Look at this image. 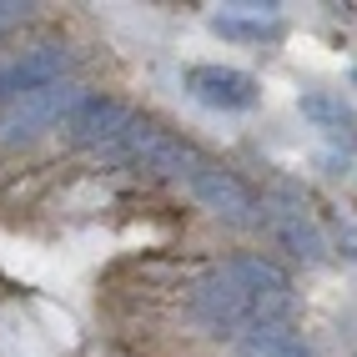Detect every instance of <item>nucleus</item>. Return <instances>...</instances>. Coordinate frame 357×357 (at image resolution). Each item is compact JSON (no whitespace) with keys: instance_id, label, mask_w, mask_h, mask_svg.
Listing matches in <instances>:
<instances>
[{"instance_id":"nucleus-9","label":"nucleus","mask_w":357,"mask_h":357,"mask_svg":"<svg viewBox=\"0 0 357 357\" xmlns=\"http://www.w3.org/2000/svg\"><path fill=\"white\" fill-rule=\"evenodd\" d=\"M222 267L242 282V287L261 302V312H267L272 322H292V277L277 267L272 257H261V252H236V257H227Z\"/></svg>"},{"instance_id":"nucleus-10","label":"nucleus","mask_w":357,"mask_h":357,"mask_svg":"<svg viewBox=\"0 0 357 357\" xmlns=\"http://www.w3.org/2000/svg\"><path fill=\"white\" fill-rule=\"evenodd\" d=\"M236 357H317V347L307 342V332L297 322H257L231 342Z\"/></svg>"},{"instance_id":"nucleus-2","label":"nucleus","mask_w":357,"mask_h":357,"mask_svg":"<svg viewBox=\"0 0 357 357\" xmlns=\"http://www.w3.org/2000/svg\"><path fill=\"white\" fill-rule=\"evenodd\" d=\"M186 312H192V322H197L202 332H211V337H222V342H236V337H242L247 327H257V322H272L267 312H261V302H257L227 267L206 272V277L197 282Z\"/></svg>"},{"instance_id":"nucleus-13","label":"nucleus","mask_w":357,"mask_h":357,"mask_svg":"<svg viewBox=\"0 0 357 357\" xmlns=\"http://www.w3.org/2000/svg\"><path fill=\"white\" fill-rule=\"evenodd\" d=\"M36 6H20V0H0V36L15 31V26H26Z\"/></svg>"},{"instance_id":"nucleus-14","label":"nucleus","mask_w":357,"mask_h":357,"mask_svg":"<svg viewBox=\"0 0 357 357\" xmlns=\"http://www.w3.org/2000/svg\"><path fill=\"white\" fill-rule=\"evenodd\" d=\"M347 76H352V86H357V61H352V70H347Z\"/></svg>"},{"instance_id":"nucleus-11","label":"nucleus","mask_w":357,"mask_h":357,"mask_svg":"<svg viewBox=\"0 0 357 357\" xmlns=\"http://www.w3.org/2000/svg\"><path fill=\"white\" fill-rule=\"evenodd\" d=\"M297 111H302V121H312L317 131H332V136H352L357 131V111L337 96V91H302L297 96Z\"/></svg>"},{"instance_id":"nucleus-7","label":"nucleus","mask_w":357,"mask_h":357,"mask_svg":"<svg viewBox=\"0 0 357 357\" xmlns=\"http://www.w3.org/2000/svg\"><path fill=\"white\" fill-rule=\"evenodd\" d=\"M136 116H141L136 106L116 101V96H101V91H91V96L70 111V121H66L61 131H66L70 146H81V151H91V156H106V161H111Z\"/></svg>"},{"instance_id":"nucleus-3","label":"nucleus","mask_w":357,"mask_h":357,"mask_svg":"<svg viewBox=\"0 0 357 357\" xmlns=\"http://www.w3.org/2000/svg\"><path fill=\"white\" fill-rule=\"evenodd\" d=\"M91 96L86 81H61V86H45V91H31V96H15L0 106V146H31L45 131H61L70 121V111Z\"/></svg>"},{"instance_id":"nucleus-4","label":"nucleus","mask_w":357,"mask_h":357,"mask_svg":"<svg viewBox=\"0 0 357 357\" xmlns=\"http://www.w3.org/2000/svg\"><path fill=\"white\" fill-rule=\"evenodd\" d=\"M181 186H186V197H192L197 206H206L211 217H222L231 227H257V217H261V197L231 172V166L211 161V156H202L192 172H186Z\"/></svg>"},{"instance_id":"nucleus-12","label":"nucleus","mask_w":357,"mask_h":357,"mask_svg":"<svg viewBox=\"0 0 357 357\" xmlns=\"http://www.w3.org/2000/svg\"><path fill=\"white\" fill-rule=\"evenodd\" d=\"M206 26L217 31L222 40H242V45H277L282 36H287L282 15H277V20H252V15H227V10H217Z\"/></svg>"},{"instance_id":"nucleus-5","label":"nucleus","mask_w":357,"mask_h":357,"mask_svg":"<svg viewBox=\"0 0 357 357\" xmlns=\"http://www.w3.org/2000/svg\"><path fill=\"white\" fill-rule=\"evenodd\" d=\"M206 151H197L192 141H181L176 131H166L156 121H146V116H136L131 131L121 136V146H116L111 161L121 166H141V172H156V176H172V181H186V172L202 161Z\"/></svg>"},{"instance_id":"nucleus-8","label":"nucleus","mask_w":357,"mask_h":357,"mask_svg":"<svg viewBox=\"0 0 357 357\" xmlns=\"http://www.w3.org/2000/svg\"><path fill=\"white\" fill-rule=\"evenodd\" d=\"M186 91L206 106V111H227V116H242L257 111L261 101V81L242 66H217V61H202V66H186Z\"/></svg>"},{"instance_id":"nucleus-1","label":"nucleus","mask_w":357,"mask_h":357,"mask_svg":"<svg viewBox=\"0 0 357 357\" xmlns=\"http://www.w3.org/2000/svg\"><path fill=\"white\" fill-rule=\"evenodd\" d=\"M257 227L267 231L282 252H292L302 267H327V261H332V236H327V227L307 211V197L297 192V186H287V181H277L272 197H261Z\"/></svg>"},{"instance_id":"nucleus-6","label":"nucleus","mask_w":357,"mask_h":357,"mask_svg":"<svg viewBox=\"0 0 357 357\" xmlns=\"http://www.w3.org/2000/svg\"><path fill=\"white\" fill-rule=\"evenodd\" d=\"M76 81V51L66 40H36L26 51L0 56V106L15 96H31V91Z\"/></svg>"}]
</instances>
